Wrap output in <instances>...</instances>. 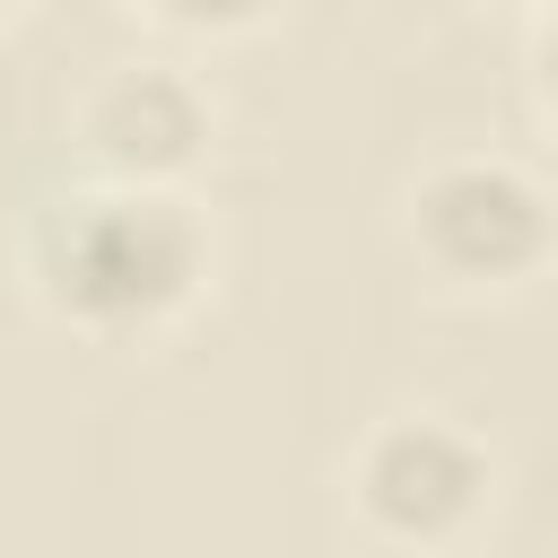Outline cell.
I'll return each instance as SVG.
<instances>
[{
  "label": "cell",
  "mask_w": 558,
  "mask_h": 558,
  "mask_svg": "<svg viewBox=\"0 0 558 558\" xmlns=\"http://www.w3.org/2000/svg\"><path fill=\"white\" fill-rule=\"evenodd\" d=\"M78 148L105 183H174L209 148V87L166 52L105 61L78 96Z\"/></svg>",
  "instance_id": "277c9868"
},
{
  "label": "cell",
  "mask_w": 558,
  "mask_h": 558,
  "mask_svg": "<svg viewBox=\"0 0 558 558\" xmlns=\"http://www.w3.org/2000/svg\"><path fill=\"white\" fill-rule=\"evenodd\" d=\"M488 480H497L488 445L445 410H392L349 453V506L366 514V532H384L401 549H436V541L471 532L488 506Z\"/></svg>",
  "instance_id": "3957f363"
},
{
  "label": "cell",
  "mask_w": 558,
  "mask_h": 558,
  "mask_svg": "<svg viewBox=\"0 0 558 558\" xmlns=\"http://www.w3.org/2000/svg\"><path fill=\"white\" fill-rule=\"evenodd\" d=\"M401 227L427 270L462 288H506L549 262V183L506 148H445L410 174Z\"/></svg>",
  "instance_id": "7a4b0ae2"
},
{
  "label": "cell",
  "mask_w": 558,
  "mask_h": 558,
  "mask_svg": "<svg viewBox=\"0 0 558 558\" xmlns=\"http://www.w3.org/2000/svg\"><path fill=\"white\" fill-rule=\"evenodd\" d=\"M209 279V227L174 183H70L26 218V288L52 323L140 340L174 323Z\"/></svg>",
  "instance_id": "6da1fadb"
}]
</instances>
